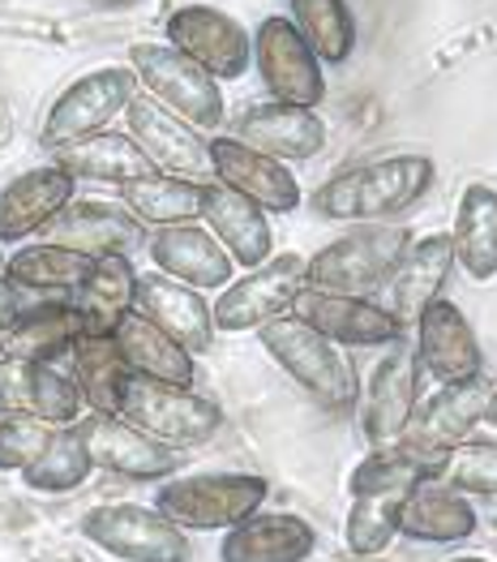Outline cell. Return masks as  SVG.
Returning a JSON list of instances; mask_svg holds the SVG:
<instances>
[{"label": "cell", "mask_w": 497, "mask_h": 562, "mask_svg": "<svg viewBox=\"0 0 497 562\" xmlns=\"http://www.w3.org/2000/svg\"><path fill=\"white\" fill-rule=\"evenodd\" d=\"M442 456H429L411 442H399L391 451H369L348 476L352 507L343 519V546L352 559H382L391 541L399 537L407 494L425 481H438Z\"/></svg>", "instance_id": "6da1fadb"}, {"label": "cell", "mask_w": 497, "mask_h": 562, "mask_svg": "<svg viewBox=\"0 0 497 562\" xmlns=\"http://www.w3.org/2000/svg\"><path fill=\"white\" fill-rule=\"evenodd\" d=\"M433 177L438 168L429 155H382L330 177L321 189H314L309 206L326 224H382L411 211L433 189Z\"/></svg>", "instance_id": "7a4b0ae2"}, {"label": "cell", "mask_w": 497, "mask_h": 562, "mask_svg": "<svg viewBox=\"0 0 497 562\" xmlns=\"http://www.w3.org/2000/svg\"><path fill=\"white\" fill-rule=\"evenodd\" d=\"M271 498V481L258 472H177L159 481L155 512L181 532H227L258 516Z\"/></svg>", "instance_id": "3957f363"}, {"label": "cell", "mask_w": 497, "mask_h": 562, "mask_svg": "<svg viewBox=\"0 0 497 562\" xmlns=\"http://www.w3.org/2000/svg\"><path fill=\"white\" fill-rule=\"evenodd\" d=\"M262 348L271 352V361L292 378L314 404L330 413H348L361 400V374L348 361V352L330 339H321L314 327H305L301 318L283 314L258 330Z\"/></svg>", "instance_id": "277c9868"}, {"label": "cell", "mask_w": 497, "mask_h": 562, "mask_svg": "<svg viewBox=\"0 0 497 562\" xmlns=\"http://www.w3.org/2000/svg\"><path fill=\"white\" fill-rule=\"evenodd\" d=\"M116 417H125L134 429H142L146 438H155L168 451L206 447L224 429V408L211 395H197L193 386H172V382H155V378L137 374L125 378Z\"/></svg>", "instance_id": "5b68a950"}, {"label": "cell", "mask_w": 497, "mask_h": 562, "mask_svg": "<svg viewBox=\"0 0 497 562\" xmlns=\"http://www.w3.org/2000/svg\"><path fill=\"white\" fill-rule=\"evenodd\" d=\"M411 233L404 224H369L352 228L339 240L321 245L314 258H305V288L317 292H343V296H369L391 280L399 267Z\"/></svg>", "instance_id": "8992f818"}, {"label": "cell", "mask_w": 497, "mask_h": 562, "mask_svg": "<svg viewBox=\"0 0 497 562\" xmlns=\"http://www.w3.org/2000/svg\"><path fill=\"white\" fill-rule=\"evenodd\" d=\"M129 69L137 78V91H146L159 108L181 116L184 125H193L197 134L202 130H219L227 121L224 87L177 47L134 44L129 47Z\"/></svg>", "instance_id": "52a82bcc"}, {"label": "cell", "mask_w": 497, "mask_h": 562, "mask_svg": "<svg viewBox=\"0 0 497 562\" xmlns=\"http://www.w3.org/2000/svg\"><path fill=\"white\" fill-rule=\"evenodd\" d=\"M82 541L116 562H189L193 541L172 519L142 503H99L78 519Z\"/></svg>", "instance_id": "ba28073f"}, {"label": "cell", "mask_w": 497, "mask_h": 562, "mask_svg": "<svg viewBox=\"0 0 497 562\" xmlns=\"http://www.w3.org/2000/svg\"><path fill=\"white\" fill-rule=\"evenodd\" d=\"M137 94V78L129 65H103V69H91L82 78H74L65 91L52 99L44 116V130H39V142L47 150H65L74 142L94 138L103 134L116 116H125V108L134 103Z\"/></svg>", "instance_id": "9c48e42d"}, {"label": "cell", "mask_w": 497, "mask_h": 562, "mask_svg": "<svg viewBox=\"0 0 497 562\" xmlns=\"http://www.w3.org/2000/svg\"><path fill=\"white\" fill-rule=\"evenodd\" d=\"M305 288V254H274L271 262L231 280L211 305V323L224 335L262 330L267 323L292 314V301Z\"/></svg>", "instance_id": "30bf717a"}, {"label": "cell", "mask_w": 497, "mask_h": 562, "mask_svg": "<svg viewBox=\"0 0 497 562\" xmlns=\"http://www.w3.org/2000/svg\"><path fill=\"white\" fill-rule=\"evenodd\" d=\"M416 408H420V361L411 344L395 339L386 344V357L373 366L369 391H364L361 434L369 451H391L407 442Z\"/></svg>", "instance_id": "8fae6325"}, {"label": "cell", "mask_w": 497, "mask_h": 562, "mask_svg": "<svg viewBox=\"0 0 497 562\" xmlns=\"http://www.w3.org/2000/svg\"><path fill=\"white\" fill-rule=\"evenodd\" d=\"M168 47L184 52L215 82H236L253 65V35L215 4H181L163 22Z\"/></svg>", "instance_id": "7c38bea8"}, {"label": "cell", "mask_w": 497, "mask_h": 562, "mask_svg": "<svg viewBox=\"0 0 497 562\" xmlns=\"http://www.w3.org/2000/svg\"><path fill=\"white\" fill-rule=\"evenodd\" d=\"M253 65L274 103L317 108L326 99V74L292 18H262L253 31Z\"/></svg>", "instance_id": "4fadbf2b"}, {"label": "cell", "mask_w": 497, "mask_h": 562, "mask_svg": "<svg viewBox=\"0 0 497 562\" xmlns=\"http://www.w3.org/2000/svg\"><path fill=\"white\" fill-rule=\"evenodd\" d=\"M292 318H301L305 327H314L321 339L339 348H386L404 339V323L391 310H382L373 296L301 288V296L292 301Z\"/></svg>", "instance_id": "5bb4252c"}, {"label": "cell", "mask_w": 497, "mask_h": 562, "mask_svg": "<svg viewBox=\"0 0 497 562\" xmlns=\"http://www.w3.org/2000/svg\"><path fill=\"white\" fill-rule=\"evenodd\" d=\"M91 464L99 472L125 476V481H168L181 469V451L159 447L155 438H146L142 429L112 417V413H87L82 422H74Z\"/></svg>", "instance_id": "9a60e30c"}, {"label": "cell", "mask_w": 497, "mask_h": 562, "mask_svg": "<svg viewBox=\"0 0 497 562\" xmlns=\"http://www.w3.org/2000/svg\"><path fill=\"white\" fill-rule=\"evenodd\" d=\"M206 155H211V177L215 186L236 189L240 198H249L253 206H262L267 215H292L301 206V181L287 164H279L271 155L236 142L231 134L206 142Z\"/></svg>", "instance_id": "2e32d148"}, {"label": "cell", "mask_w": 497, "mask_h": 562, "mask_svg": "<svg viewBox=\"0 0 497 562\" xmlns=\"http://www.w3.org/2000/svg\"><path fill=\"white\" fill-rule=\"evenodd\" d=\"M125 125H129V138L142 146V155L155 164V172L184 177V181H197L211 172L206 138L168 108H159L150 94H134V103L125 108Z\"/></svg>", "instance_id": "e0dca14e"}, {"label": "cell", "mask_w": 497, "mask_h": 562, "mask_svg": "<svg viewBox=\"0 0 497 562\" xmlns=\"http://www.w3.org/2000/svg\"><path fill=\"white\" fill-rule=\"evenodd\" d=\"M494 382L485 374L459 378V382H438V391L416 408L407 442L429 451V456H447L451 447L467 442V434L485 422Z\"/></svg>", "instance_id": "ac0fdd59"}, {"label": "cell", "mask_w": 497, "mask_h": 562, "mask_svg": "<svg viewBox=\"0 0 497 562\" xmlns=\"http://www.w3.org/2000/svg\"><path fill=\"white\" fill-rule=\"evenodd\" d=\"M39 240L87 254V258H108V254H134L137 245H146V228L121 202H103V198H74Z\"/></svg>", "instance_id": "d6986e66"}, {"label": "cell", "mask_w": 497, "mask_h": 562, "mask_svg": "<svg viewBox=\"0 0 497 562\" xmlns=\"http://www.w3.org/2000/svg\"><path fill=\"white\" fill-rule=\"evenodd\" d=\"M150 267L168 280L197 288V292H224L236 280V262L224 254V245L202 224H172L146 236Z\"/></svg>", "instance_id": "ffe728a7"}, {"label": "cell", "mask_w": 497, "mask_h": 562, "mask_svg": "<svg viewBox=\"0 0 497 562\" xmlns=\"http://www.w3.org/2000/svg\"><path fill=\"white\" fill-rule=\"evenodd\" d=\"M454 271V245L451 233H429L411 240L399 258V267L391 271V280L382 283V310H391L404 327H411L433 301H442V288Z\"/></svg>", "instance_id": "44dd1931"}, {"label": "cell", "mask_w": 497, "mask_h": 562, "mask_svg": "<svg viewBox=\"0 0 497 562\" xmlns=\"http://www.w3.org/2000/svg\"><path fill=\"white\" fill-rule=\"evenodd\" d=\"M74 193H78V181L56 159L13 177L0 189V245L9 249V245H26L31 236H39L74 202Z\"/></svg>", "instance_id": "7402d4cb"}, {"label": "cell", "mask_w": 497, "mask_h": 562, "mask_svg": "<svg viewBox=\"0 0 497 562\" xmlns=\"http://www.w3.org/2000/svg\"><path fill=\"white\" fill-rule=\"evenodd\" d=\"M231 138L271 155L279 164H305L326 146V121L317 116V108H292V103L267 99L236 116Z\"/></svg>", "instance_id": "603a6c76"}, {"label": "cell", "mask_w": 497, "mask_h": 562, "mask_svg": "<svg viewBox=\"0 0 497 562\" xmlns=\"http://www.w3.org/2000/svg\"><path fill=\"white\" fill-rule=\"evenodd\" d=\"M416 361L420 374L438 378V382H459V378L485 374V352L481 339L467 323V314L454 301H433L416 323Z\"/></svg>", "instance_id": "cb8c5ba5"}, {"label": "cell", "mask_w": 497, "mask_h": 562, "mask_svg": "<svg viewBox=\"0 0 497 562\" xmlns=\"http://www.w3.org/2000/svg\"><path fill=\"white\" fill-rule=\"evenodd\" d=\"M134 314H142L146 323L172 335L189 352H206L215 344V323H211V301L197 288L168 280L159 271H146L134 283Z\"/></svg>", "instance_id": "d4e9b609"}, {"label": "cell", "mask_w": 497, "mask_h": 562, "mask_svg": "<svg viewBox=\"0 0 497 562\" xmlns=\"http://www.w3.org/2000/svg\"><path fill=\"white\" fill-rule=\"evenodd\" d=\"M202 228L224 245V254L253 271L274 258V228L262 206H253L249 198H240L227 186H206L202 189Z\"/></svg>", "instance_id": "484cf974"}, {"label": "cell", "mask_w": 497, "mask_h": 562, "mask_svg": "<svg viewBox=\"0 0 497 562\" xmlns=\"http://www.w3.org/2000/svg\"><path fill=\"white\" fill-rule=\"evenodd\" d=\"M314 554L317 528L296 512H258L219 541V562H309Z\"/></svg>", "instance_id": "4316f807"}, {"label": "cell", "mask_w": 497, "mask_h": 562, "mask_svg": "<svg viewBox=\"0 0 497 562\" xmlns=\"http://www.w3.org/2000/svg\"><path fill=\"white\" fill-rule=\"evenodd\" d=\"M481 516L467 494H459L442 481H425L407 494L404 516H399V537L416 546H459L476 537Z\"/></svg>", "instance_id": "83f0119b"}, {"label": "cell", "mask_w": 497, "mask_h": 562, "mask_svg": "<svg viewBox=\"0 0 497 562\" xmlns=\"http://www.w3.org/2000/svg\"><path fill=\"white\" fill-rule=\"evenodd\" d=\"M134 258L129 254H108L94 258L87 280L69 292V305L82 323V335H112L116 323L134 310Z\"/></svg>", "instance_id": "f1b7e54d"}, {"label": "cell", "mask_w": 497, "mask_h": 562, "mask_svg": "<svg viewBox=\"0 0 497 562\" xmlns=\"http://www.w3.org/2000/svg\"><path fill=\"white\" fill-rule=\"evenodd\" d=\"M454 262L472 283L497 280V189L489 181H472L454 206Z\"/></svg>", "instance_id": "f546056e"}, {"label": "cell", "mask_w": 497, "mask_h": 562, "mask_svg": "<svg viewBox=\"0 0 497 562\" xmlns=\"http://www.w3.org/2000/svg\"><path fill=\"white\" fill-rule=\"evenodd\" d=\"M112 339H116V348H121L129 374L155 378V382H172V386H193V382H197L193 352L181 348L172 335H163L155 323H146V318L134 314V310L116 323Z\"/></svg>", "instance_id": "4dcf8cb0"}, {"label": "cell", "mask_w": 497, "mask_h": 562, "mask_svg": "<svg viewBox=\"0 0 497 562\" xmlns=\"http://www.w3.org/2000/svg\"><path fill=\"white\" fill-rule=\"evenodd\" d=\"M56 164H60L74 181H103V186H116V189L155 172V164L142 155V146H137L129 134H112V130L65 146V150L56 155Z\"/></svg>", "instance_id": "1f68e13d"}, {"label": "cell", "mask_w": 497, "mask_h": 562, "mask_svg": "<svg viewBox=\"0 0 497 562\" xmlns=\"http://www.w3.org/2000/svg\"><path fill=\"white\" fill-rule=\"evenodd\" d=\"M202 181H184L168 172H150L142 181L121 186V206L146 228H172V224H193L202 220Z\"/></svg>", "instance_id": "d6a6232c"}, {"label": "cell", "mask_w": 497, "mask_h": 562, "mask_svg": "<svg viewBox=\"0 0 497 562\" xmlns=\"http://www.w3.org/2000/svg\"><path fill=\"white\" fill-rule=\"evenodd\" d=\"M82 335V323L69 305V296H56L39 310H31L26 318H18L13 327L0 330V357L9 361H44L65 348H74V339Z\"/></svg>", "instance_id": "836d02e7"}, {"label": "cell", "mask_w": 497, "mask_h": 562, "mask_svg": "<svg viewBox=\"0 0 497 562\" xmlns=\"http://www.w3.org/2000/svg\"><path fill=\"white\" fill-rule=\"evenodd\" d=\"M74 378H78L87 413H112L116 417L129 366H125L112 335H78L74 339Z\"/></svg>", "instance_id": "e575fe53"}, {"label": "cell", "mask_w": 497, "mask_h": 562, "mask_svg": "<svg viewBox=\"0 0 497 562\" xmlns=\"http://www.w3.org/2000/svg\"><path fill=\"white\" fill-rule=\"evenodd\" d=\"M26 413L47 425H74L87 417V404L74 378V348L26 366Z\"/></svg>", "instance_id": "d590c367"}, {"label": "cell", "mask_w": 497, "mask_h": 562, "mask_svg": "<svg viewBox=\"0 0 497 562\" xmlns=\"http://www.w3.org/2000/svg\"><path fill=\"white\" fill-rule=\"evenodd\" d=\"M94 258L87 254H74V249H60V245H47V240H26L9 254V267L4 276L35 292H47V296H69L78 283L87 280Z\"/></svg>", "instance_id": "8d00e7d4"}, {"label": "cell", "mask_w": 497, "mask_h": 562, "mask_svg": "<svg viewBox=\"0 0 497 562\" xmlns=\"http://www.w3.org/2000/svg\"><path fill=\"white\" fill-rule=\"evenodd\" d=\"M287 13L321 65H343L357 52V18L348 0H287Z\"/></svg>", "instance_id": "74e56055"}, {"label": "cell", "mask_w": 497, "mask_h": 562, "mask_svg": "<svg viewBox=\"0 0 497 562\" xmlns=\"http://www.w3.org/2000/svg\"><path fill=\"white\" fill-rule=\"evenodd\" d=\"M91 472L94 464L87 456V447H82V438H78V429L74 425H56L47 447L35 456V464L22 469V481L35 494H74V490H82L91 481Z\"/></svg>", "instance_id": "f35d334b"}, {"label": "cell", "mask_w": 497, "mask_h": 562, "mask_svg": "<svg viewBox=\"0 0 497 562\" xmlns=\"http://www.w3.org/2000/svg\"><path fill=\"white\" fill-rule=\"evenodd\" d=\"M442 485L476 498H497V442H459L442 456Z\"/></svg>", "instance_id": "ab89813d"}, {"label": "cell", "mask_w": 497, "mask_h": 562, "mask_svg": "<svg viewBox=\"0 0 497 562\" xmlns=\"http://www.w3.org/2000/svg\"><path fill=\"white\" fill-rule=\"evenodd\" d=\"M56 425L39 422L31 413H4L0 417V472H22L35 464V456L47 447Z\"/></svg>", "instance_id": "60d3db41"}, {"label": "cell", "mask_w": 497, "mask_h": 562, "mask_svg": "<svg viewBox=\"0 0 497 562\" xmlns=\"http://www.w3.org/2000/svg\"><path fill=\"white\" fill-rule=\"evenodd\" d=\"M47 301H56V296H47V292H35V288H26V283L0 276V330L13 327L18 318H26L31 310H39V305H47Z\"/></svg>", "instance_id": "b9f144b4"}, {"label": "cell", "mask_w": 497, "mask_h": 562, "mask_svg": "<svg viewBox=\"0 0 497 562\" xmlns=\"http://www.w3.org/2000/svg\"><path fill=\"white\" fill-rule=\"evenodd\" d=\"M485 425L497 429V386H494V395H489V408H485Z\"/></svg>", "instance_id": "7bdbcfd3"}, {"label": "cell", "mask_w": 497, "mask_h": 562, "mask_svg": "<svg viewBox=\"0 0 497 562\" xmlns=\"http://www.w3.org/2000/svg\"><path fill=\"white\" fill-rule=\"evenodd\" d=\"M447 562H494V559H485V554H454V559Z\"/></svg>", "instance_id": "ee69618b"}, {"label": "cell", "mask_w": 497, "mask_h": 562, "mask_svg": "<svg viewBox=\"0 0 497 562\" xmlns=\"http://www.w3.org/2000/svg\"><path fill=\"white\" fill-rule=\"evenodd\" d=\"M103 9H121V4H134V0H99Z\"/></svg>", "instance_id": "f6af8a7d"}, {"label": "cell", "mask_w": 497, "mask_h": 562, "mask_svg": "<svg viewBox=\"0 0 497 562\" xmlns=\"http://www.w3.org/2000/svg\"><path fill=\"white\" fill-rule=\"evenodd\" d=\"M4 267H9V249L0 245V276H4Z\"/></svg>", "instance_id": "bcb514c9"}, {"label": "cell", "mask_w": 497, "mask_h": 562, "mask_svg": "<svg viewBox=\"0 0 497 562\" xmlns=\"http://www.w3.org/2000/svg\"><path fill=\"white\" fill-rule=\"evenodd\" d=\"M343 562H386V559H343Z\"/></svg>", "instance_id": "7dc6e473"}, {"label": "cell", "mask_w": 497, "mask_h": 562, "mask_svg": "<svg viewBox=\"0 0 497 562\" xmlns=\"http://www.w3.org/2000/svg\"><path fill=\"white\" fill-rule=\"evenodd\" d=\"M0 134H4V108H0Z\"/></svg>", "instance_id": "c3c4849f"}, {"label": "cell", "mask_w": 497, "mask_h": 562, "mask_svg": "<svg viewBox=\"0 0 497 562\" xmlns=\"http://www.w3.org/2000/svg\"><path fill=\"white\" fill-rule=\"evenodd\" d=\"M0 417H4V408H0Z\"/></svg>", "instance_id": "681fc988"}]
</instances>
